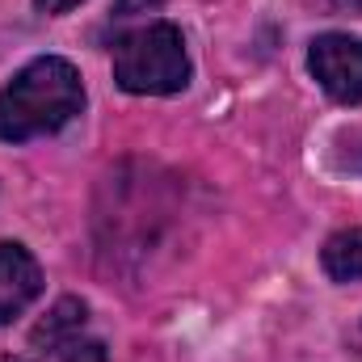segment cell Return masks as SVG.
I'll use <instances>...</instances> for the list:
<instances>
[{"label": "cell", "instance_id": "1", "mask_svg": "<svg viewBox=\"0 0 362 362\" xmlns=\"http://www.w3.org/2000/svg\"><path fill=\"white\" fill-rule=\"evenodd\" d=\"M81 110H85V85L68 59H59V55L30 59L0 89V139L25 144L38 135H55Z\"/></svg>", "mask_w": 362, "mask_h": 362}, {"label": "cell", "instance_id": "2", "mask_svg": "<svg viewBox=\"0 0 362 362\" xmlns=\"http://www.w3.org/2000/svg\"><path fill=\"white\" fill-rule=\"evenodd\" d=\"M114 81L118 89L139 97H169L189 85V55L185 38L173 21H144L122 30L114 42Z\"/></svg>", "mask_w": 362, "mask_h": 362}, {"label": "cell", "instance_id": "3", "mask_svg": "<svg viewBox=\"0 0 362 362\" xmlns=\"http://www.w3.org/2000/svg\"><path fill=\"white\" fill-rule=\"evenodd\" d=\"M308 68L337 105H362V38L320 34L308 51Z\"/></svg>", "mask_w": 362, "mask_h": 362}, {"label": "cell", "instance_id": "4", "mask_svg": "<svg viewBox=\"0 0 362 362\" xmlns=\"http://www.w3.org/2000/svg\"><path fill=\"white\" fill-rule=\"evenodd\" d=\"M42 295V270L25 245L0 240V325L17 320Z\"/></svg>", "mask_w": 362, "mask_h": 362}, {"label": "cell", "instance_id": "5", "mask_svg": "<svg viewBox=\"0 0 362 362\" xmlns=\"http://www.w3.org/2000/svg\"><path fill=\"white\" fill-rule=\"evenodd\" d=\"M320 266L333 282H362V228H346L325 240Z\"/></svg>", "mask_w": 362, "mask_h": 362}, {"label": "cell", "instance_id": "6", "mask_svg": "<svg viewBox=\"0 0 362 362\" xmlns=\"http://www.w3.org/2000/svg\"><path fill=\"white\" fill-rule=\"evenodd\" d=\"M85 325H89V308H85L81 299H59V303L51 308V316L34 329V346L51 354L59 341H68V337L85 333Z\"/></svg>", "mask_w": 362, "mask_h": 362}, {"label": "cell", "instance_id": "7", "mask_svg": "<svg viewBox=\"0 0 362 362\" xmlns=\"http://www.w3.org/2000/svg\"><path fill=\"white\" fill-rule=\"evenodd\" d=\"M51 358H59V362H105L110 354H105V346H101L97 337H89V333H76V337L59 341V346L51 350Z\"/></svg>", "mask_w": 362, "mask_h": 362}, {"label": "cell", "instance_id": "8", "mask_svg": "<svg viewBox=\"0 0 362 362\" xmlns=\"http://www.w3.org/2000/svg\"><path fill=\"white\" fill-rule=\"evenodd\" d=\"M160 4H165V0H118L114 13H110V21L122 25V21H131V17H139V13H156Z\"/></svg>", "mask_w": 362, "mask_h": 362}, {"label": "cell", "instance_id": "9", "mask_svg": "<svg viewBox=\"0 0 362 362\" xmlns=\"http://www.w3.org/2000/svg\"><path fill=\"white\" fill-rule=\"evenodd\" d=\"M81 0H34V8L38 13H68V8H76Z\"/></svg>", "mask_w": 362, "mask_h": 362}, {"label": "cell", "instance_id": "10", "mask_svg": "<svg viewBox=\"0 0 362 362\" xmlns=\"http://www.w3.org/2000/svg\"><path fill=\"white\" fill-rule=\"evenodd\" d=\"M325 4L337 13H362V0H325Z\"/></svg>", "mask_w": 362, "mask_h": 362}]
</instances>
